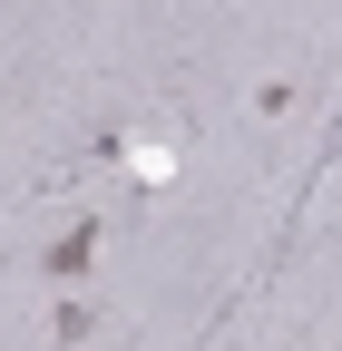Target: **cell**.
Segmentation results:
<instances>
[{
	"label": "cell",
	"instance_id": "1",
	"mask_svg": "<svg viewBox=\"0 0 342 351\" xmlns=\"http://www.w3.org/2000/svg\"><path fill=\"white\" fill-rule=\"evenodd\" d=\"M89 254H98V225H69L49 244V274H89Z\"/></svg>",
	"mask_w": 342,
	"mask_h": 351
}]
</instances>
